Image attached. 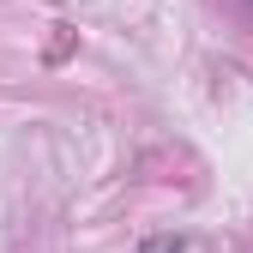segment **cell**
Segmentation results:
<instances>
[{"label":"cell","instance_id":"6da1fadb","mask_svg":"<svg viewBox=\"0 0 253 253\" xmlns=\"http://www.w3.org/2000/svg\"><path fill=\"white\" fill-rule=\"evenodd\" d=\"M139 253H187V247H181V235H151Z\"/></svg>","mask_w":253,"mask_h":253},{"label":"cell","instance_id":"7a4b0ae2","mask_svg":"<svg viewBox=\"0 0 253 253\" xmlns=\"http://www.w3.org/2000/svg\"><path fill=\"white\" fill-rule=\"evenodd\" d=\"M247 6H253V0H247Z\"/></svg>","mask_w":253,"mask_h":253}]
</instances>
